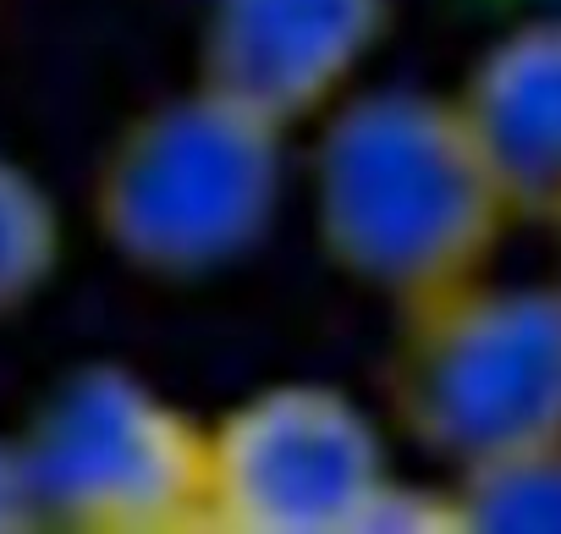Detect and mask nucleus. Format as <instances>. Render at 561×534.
<instances>
[{
  "label": "nucleus",
  "mask_w": 561,
  "mask_h": 534,
  "mask_svg": "<svg viewBox=\"0 0 561 534\" xmlns=\"http://www.w3.org/2000/svg\"><path fill=\"white\" fill-rule=\"evenodd\" d=\"M391 424L336 380H264L209 419L204 534H364Z\"/></svg>",
  "instance_id": "nucleus-5"
},
{
  "label": "nucleus",
  "mask_w": 561,
  "mask_h": 534,
  "mask_svg": "<svg viewBox=\"0 0 561 534\" xmlns=\"http://www.w3.org/2000/svg\"><path fill=\"white\" fill-rule=\"evenodd\" d=\"M457 534H561V441L451 474Z\"/></svg>",
  "instance_id": "nucleus-9"
},
{
  "label": "nucleus",
  "mask_w": 561,
  "mask_h": 534,
  "mask_svg": "<svg viewBox=\"0 0 561 534\" xmlns=\"http://www.w3.org/2000/svg\"><path fill=\"white\" fill-rule=\"evenodd\" d=\"M380 419L446 479L561 441V282L484 271L397 309Z\"/></svg>",
  "instance_id": "nucleus-3"
},
{
  "label": "nucleus",
  "mask_w": 561,
  "mask_h": 534,
  "mask_svg": "<svg viewBox=\"0 0 561 534\" xmlns=\"http://www.w3.org/2000/svg\"><path fill=\"white\" fill-rule=\"evenodd\" d=\"M397 29V0H204L193 83L280 133L342 105Z\"/></svg>",
  "instance_id": "nucleus-6"
},
{
  "label": "nucleus",
  "mask_w": 561,
  "mask_h": 534,
  "mask_svg": "<svg viewBox=\"0 0 561 534\" xmlns=\"http://www.w3.org/2000/svg\"><path fill=\"white\" fill-rule=\"evenodd\" d=\"M287 138L198 83L138 105L89 171L100 248L154 287H204L237 271L287 204Z\"/></svg>",
  "instance_id": "nucleus-2"
},
{
  "label": "nucleus",
  "mask_w": 561,
  "mask_h": 534,
  "mask_svg": "<svg viewBox=\"0 0 561 534\" xmlns=\"http://www.w3.org/2000/svg\"><path fill=\"white\" fill-rule=\"evenodd\" d=\"M0 534H34V512H28V496H23L12 435H0Z\"/></svg>",
  "instance_id": "nucleus-10"
},
{
  "label": "nucleus",
  "mask_w": 561,
  "mask_h": 534,
  "mask_svg": "<svg viewBox=\"0 0 561 534\" xmlns=\"http://www.w3.org/2000/svg\"><path fill=\"white\" fill-rule=\"evenodd\" d=\"M34 534H204L209 424L133 364H78L12 435Z\"/></svg>",
  "instance_id": "nucleus-4"
},
{
  "label": "nucleus",
  "mask_w": 561,
  "mask_h": 534,
  "mask_svg": "<svg viewBox=\"0 0 561 534\" xmlns=\"http://www.w3.org/2000/svg\"><path fill=\"white\" fill-rule=\"evenodd\" d=\"M523 7H561V0H523Z\"/></svg>",
  "instance_id": "nucleus-12"
},
{
  "label": "nucleus",
  "mask_w": 561,
  "mask_h": 534,
  "mask_svg": "<svg viewBox=\"0 0 561 534\" xmlns=\"http://www.w3.org/2000/svg\"><path fill=\"white\" fill-rule=\"evenodd\" d=\"M309 226L331 271L397 315L495 271L517 215L457 94L353 89L314 122Z\"/></svg>",
  "instance_id": "nucleus-1"
},
{
  "label": "nucleus",
  "mask_w": 561,
  "mask_h": 534,
  "mask_svg": "<svg viewBox=\"0 0 561 534\" xmlns=\"http://www.w3.org/2000/svg\"><path fill=\"white\" fill-rule=\"evenodd\" d=\"M457 105L517 220H561V7H523L457 83Z\"/></svg>",
  "instance_id": "nucleus-7"
},
{
  "label": "nucleus",
  "mask_w": 561,
  "mask_h": 534,
  "mask_svg": "<svg viewBox=\"0 0 561 534\" xmlns=\"http://www.w3.org/2000/svg\"><path fill=\"white\" fill-rule=\"evenodd\" d=\"M550 231H556V282H561V220H550Z\"/></svg>",
  "instance_id": "nucleus-11"
},
{
  "label": "nucleus",
  "mask_w": 561,
  "mask_h": 534,
  "mask_svg": "<svg viewBox=\"0 0 561 534\" xmlns=\"http://www.w3.org/2000/svg\"><path fill=\"white\" fill-rule=\"evenodd\" d=\"M67 220L56 193L12 155L0 149V326L28 315L61 276Z\"/></svg>",
  "instance_id": "nucleus-8"
}]
</instances>
